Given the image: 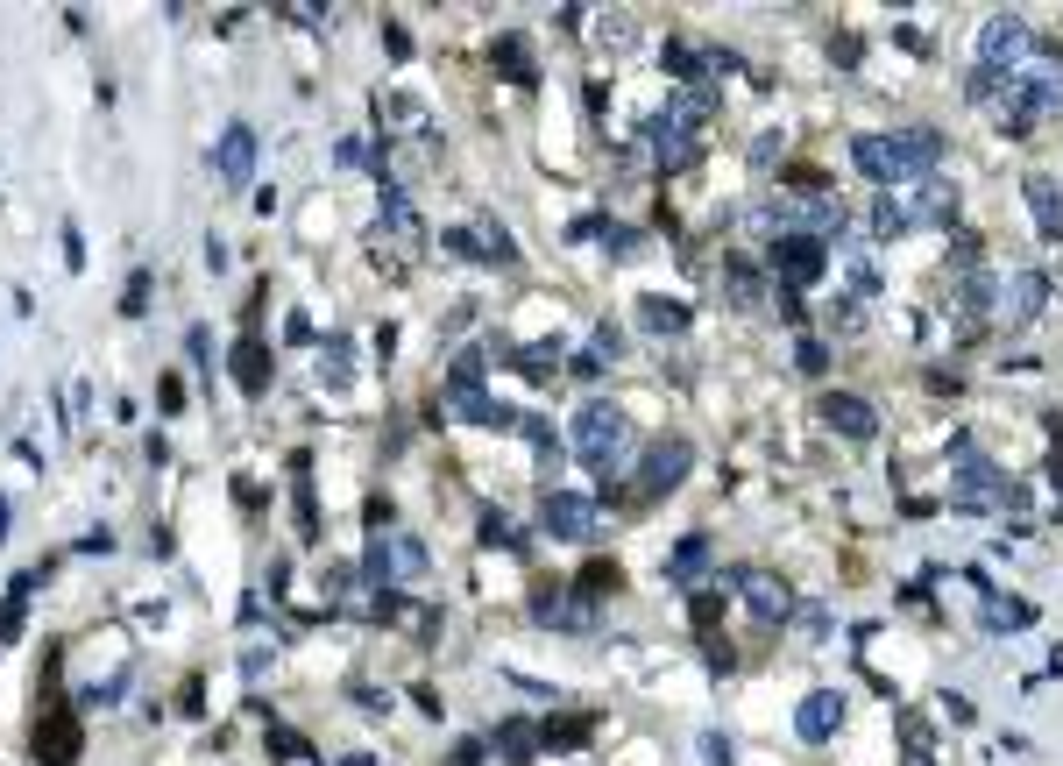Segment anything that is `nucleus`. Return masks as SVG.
<instances>
[{"mask_svg":"<svg viewBox=\"0 0 1063 766\" xmlns=\"http://www.w3.org/2000/svg\"><path fill=\"white\" fill-rule=\"evenodd\" d=\"M575 447H582V462H589V469H617V454L631 447V419H624V405H589V412L575 419Z\"/></svg>","mask_w":1063,"mask_h":766,"instance_id":"nucleus-1","label":"nucleus"},{"mask_svg":"<svg viewBox=\"0 0 1063 766\" xmlns=\"http://www.w3.org/2000/svg\"><path fill=\"white\" fill-rule=\"evenodd\" d=\"M539 525L553 532V540H589V532H596V504H589V497H575V490H546Z\"/></svg>","mask_w":1063,"mask_h":766,"instance_id":"nucleus-2","label":"nucleus"},{"mask_svg":"<svg viewBox=\"0 0 1063 766\" xmlns=\"http://www.w3.org/2000/svg\"><path fill=\"white\" fill-rule=\"evenodd\" d=\"M879 149H886V171H893V178H908V171H929V164L943 157V135L908 128V135H893V142H879Z\"/></svg>","mask_w":1063,"mask_h":766,"instance_id":"nucleus-3","label":"nucleus"},{"mask_svg":"<svg viewBox=\"0 0 1063 766\" xmlns=\"http://www.w3.org/2000/svg\"><path fill=\"white\" fill-rule=\"evenodd\" d=\"M773 270H780L787 284H815V277H823V242H815V235H787V242L773 249Z\"/></svg>","mask_w":1063,"mask_h":766,"instance_id":"nucleus-4","label":"nucleus"},{"mask_svg":"<svg viewBox=\"0 0 1063 766\" xmlns=\"http://www.w3.org/2000/svg\"><path fill=\"white\" fill-rule=\"evenodd\" d=\"M688 476V440H660L645 454V497H660V490H674Z\"/></svg>","mask_w":1063,"mask_h":766,"instance_id":"nucleus-5","label":"nucleus"},{"mask_svg":"<svg viewBox=\"0 0 1063 766\" xmlns=\"http://www.w3.org/2000/svg\"><path fill=\"white\" fill-rule=\"evenodd\" d=\"M1028 43H1035V36H1028V22H1021V15H993V22H986V43H978V50H986V71H993L1000 57L1014 64Z\"/></svg>","mask_w":1063,"mask_h":766,"instance_id":"nucleus-6","label":"nucleus"},{"mask_svg":"<svg viewBox=\"0 0 1063 766\" xmlns=\"http://www.w3.org/2000/svg\"><path fill=\"white\" fill-rule=\"evenodd\" d=\"M249 164H256V128H241V121H234V128L220 135V178H227V185H241V178H249Z\"/></svg>","mask_w":1063,"mask_h":766,"instance_id":"nucleus-7","label":"nucleus"},{"mask_svg":"<svg viewBox=\"0 0 1063 766\" xmlns=\"http://www.w3.org/2000/svg\"><path fill=\"white\" fill-rule=\"evenodd\" d=\"M823 419H830L837 433H851V440H872V405H865V398H851V391L823 398Z\"/></svg>","mask_w":1063,"mask_h":766,"instance_id":"nucleus-8","label":"nucleus"},{"mask_svg":"<svg viewBox=\"0 0 1063 766\" xmlns=\"http://www.w3.org/2000/svg\"><path fill=\"white\" fill-rule=\"evenodd\" d=\"M652 157H660L667 171H674V164H688V157H695L688 121H674V114H667V121H652Z\"/></svg>","mask_w":1063,"mask_h":766,"instance_id":"nucleus-9","label":"nucleus"},{"mask_svg":"<svg viewBox=\"0 0 1063 766\" xmlns=\"http://www.w3.org/2000/svg\"><path fill=\"white\" fill-rule=\"evenodd\" d=\"M1042 291H1049V284H1042V270H1021V277H1014V305H1007V313H1014V320H1035V313H1042Z\"/></svg>","mask_w":1063,"mask_h":766,"instance_id":"nucleus-10","label":"nucleus"},{"mask_svg":"<svg viewBox=\"0 0 1063 766\" xmlns=\"http://www.w3.org/2000/svg\"><path fill=\"white\" fill-rule=\"evenodd\" d=\"M830 724H837V696H808L801 731H808V738H830Z\"/></svg>","mask_w":1063,"mask_h":766,"instance_id":"nucleus-11","label":"nucleus"},{"mask_svg":"<svg viewBox=\"0 0 1063 766\" xmlns=\"http://www.w3.org/2000/svg\"><path fill=\"white\" fill-rule=\"evenodd\" d=\"M752 610H759V618H780V610H787V589H780L773 575H752Z\"/></svg>","mask_w":1063,"mask_h":766,"instance_id":"nucleus-12","label":"nucleus"},{"mask_svg":"<svg viewBox=\"0 0 1063 766\" xmlns=\"http://www.w3.org/2000/svg\"><path fill=\"white\" fill-rule=\"evenodd\" d=\"M397 561H404V568H419V547L404 540V547H397ZM369 568H376V575H383V589H390V547H383V532H376V547H369Z\"/></svg>","mask_w":1063,"mask_h":766,"instance_id":"nucleus-13","label":"nucleus"},{"mask_svg":"<svg viewBox=\"0 0 1063 766\" xmlns=\"http://www.w3.org/2000/svg\"><path fill=\"white\" fill-rule=\"evenodd\" d=\"M851 157H858V171H865V178H879V185L893 178V171H886V149H879L872 135H858V142H851Z\"/></svg>","mask_w":1063,"mask_h":766,"instance_id":"nucleus-14","label":"nucleus"},{"mask_svg":"<svg viewBox=\"0 0 1063 766\" xmlns=\"http://www.w3.org/2000/svg\"><path fill=\"white\" fill-rule=\"evenodd\" d=\"M1028 206H1035V220L1056 235V185H1049V178H1028Z\"/></svg>","mask_w":1063,"mask_h":766,"instance_id":"nucleus-15","label":"nucleus"},{"mask_svg":"<svg viewBox=\"0 0 1063 766\" xmlns=\"http://www.w3.org/2000/svg\"><path fill=\"white\" fill-rule=\"evenodd\" d=\"M702 561H709V540H681V547H674V561H667V568H674V575H681V582H688V575H695V568H702Z\"/></svg>","mask_w":1063,"mask_h":766,"instance_id":"nucleus-16","label":"nucleus"},{"mask_svg":"<svg viewBox=\"0 0 1063 766\" xmlns=\"http://www.w3.org/2000/svg\"><path fill=\"white\" fill-rule=\"evenodd\" d=\"M241 383L263 391V341H241Z\"/></svg>","mask_w":1063,"mask_h":766,"instance_id":"nucleus-17","label":"nucleus"},{"mask_svg":"<svg viewBox=\"0 0 1063 766\" xmlns=\"http://www.w3.org/2000/svg\"><path fill=\"white\" fill-rule=\"evenodd\" d=\"M681 320H688V313H681L674 298H652V305H645V327H681Z\"/></svg>","mask_w":1063,"mask_h":766,"instance_id":"nucleus-18","label":"nucleus"},{"mask_svg":"<svg viewBox=\"0 0 1063 766\" xmlns=\"http://www.w3.org/2000/svg\"><path fill=\"white\" fill-rule=\"evenodd\" d=\"M801 369L823 376V369H830V348H823V341H801Z\"/></svg>","mask_w":1063,"mask_h":766,"instance_id":"nucleus-19","label":"nucleus"},{"mask_svg":"<svg viewBox=\"0 0 1063 766\" xmlns=\"http://www.w3.org/2000/svg\"><path fill=\"white\" fill-rule=\"evenodd\" d=\"M986 618H993V625H1028V603H993Z\"/></svg>","mask_w":1063,"mask_h":766,"instance_id":"nucleus-20","label":"nucleus"}]
</instances>
